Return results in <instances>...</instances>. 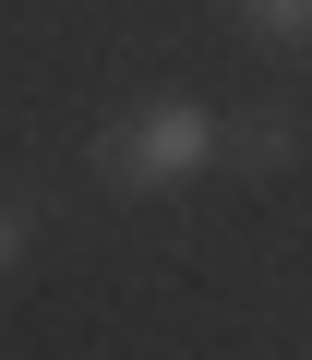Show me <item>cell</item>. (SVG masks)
I'll use <instances>...</instances> for the list:
<instances>
[{
	"mask_svg": "<svg viewBox=\"0 0 312 360\" xmlns=\"http://www.w3.org/2000/svg\"><path fill=\"white\" fill-rule=\"evenodd\" d=\"M228 156H240V168H288V156H300V120H276V108H264V120H240V132H228Z\"/></svg>",
	"mask_w": 312,
	"mask_h": 360,
	"instance_id": "obj_2",
	"label": "cell"
},
{
	"mask_svg": "<svg viewBox=\"0 0 312 360\" xmlns=\"http://www.w3.org/2000/svg\"><path fill=\"white\" fill-rule=\"evenodd\" d=\"M252 37H312V0H240Z\"/></svg>",
	"mask_w": 312,
	"mask_h": 360,
	"instance_id": "obj_3",
	"label": "cell"
},
{
	"mask_svg": "<svg viewBox=\"0 0 312 360\" xmlns=\"http://www.w3.org/2000/svg\"><path fill=\"white\" fill-rule=\"evenodd\" d=\"M13 264H25V217L0 205V276H13Z\"/></svg>",
	"mask_w": 312,
	"mask_h": 360,
	"instance_id": "obj_4",
	"label": "cell"
},
{
	"mask_svg": "<svg viewBox=\"0 0 312 360\" xmlns=\"http://www.w3.org/2000/svg\"><path fill=\"white\" fill-rule=\"evenodd\" d=\"M204 156H228V132L193 96H144V108H120L96 132V180H108V193H181Z\"/></svg>",
	"mask_w": 312,
	"mask_h": 360,
	"instance_id": "obj_1",
	"label": "cell"
}]
</instances>
